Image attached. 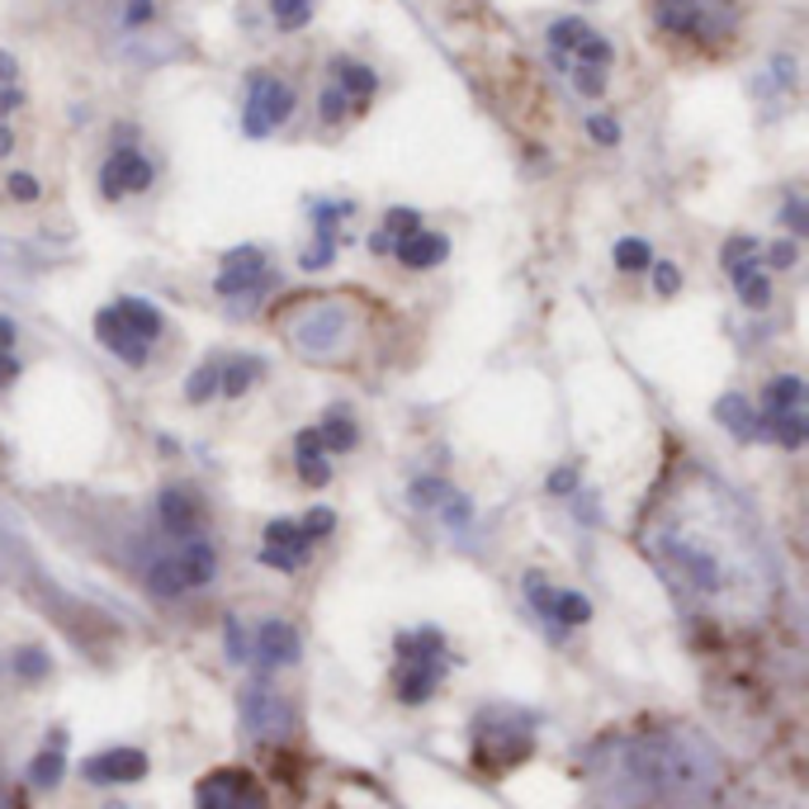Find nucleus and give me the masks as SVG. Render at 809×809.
<instances>
[{
    "mask_svg": "<svg viewBox=\"0 0 809 809\" xmlns=\"http://www.w3.org/2000/svg\"><path fill=\"white\" fill-rule=\"evenodd\" d=\"M441 677H446V658L441 663H402L393 673V692H398L402 706H421V700L436 696Z\"/></svg>",
    "mask_w": 809,
    "mask_h": 809,
    "instance_id": "obj_13",
    "label": "nucleus"
},
{
    "mask_svg": "<svg viewBox=\"0 0 809 809\" xmlns=\"http://www.w3.org/2000/svg\"><path fill=\"white\" fill-rule=\"evenodd\" d=\"M654 24L687 43H725L738 29V0H654Z\"/></svg>",
    "mask_w": 809,
    "mask_h": 809,
    "instance_id": "obj_1",
    "label": "nucleus"
},
{
    "mask_svg": "<svg viewBox=\"0 0 809 809\" xmlns=\"http://www.w3.org/2000/svg\"><path fill=\"white\" fill-rule=\"evenodd\" d=\"M786 408H805V379L800 375H777L767 383V412H786Z\"/></svg>",
    "mask_w": 809,
    "mask_h": 809,
    "instance_id": "obj_25",
    "label": "nucleus"
},
{
    "mask_svg": "<svg viewBox=\"0 0 809 809\" xmlns=\"http://www.w3.org/2000/svg\"><path fill=\"white\" fill-rule=\"evenodd\" d=\"M289 337L304 356H318V360L337 356V350L346 346V337H350V308L337 304V298H322L318 308H308L304 318L289 327Z\"/></svg>",
    "mask_w": 809,
    "mask_h": 809,
    "instance_id": "obj_2",
    "label": "nucleus"
},
{
    "mask_svg": "<svg viewBox=\"0 0 809 809\" xmlns=\"http://www.w3.org/2000/svg\"><path fill=\"white\" fill-rule=\"evenodd\" d=\"M331 72H337V91H341V95H346L350 104H356V100H369V95H375V91H379V76H375V72H369V66H365V62H350V58H337V62H331Z\"/></svg>",
    "mask_w": 809,
    "mask_h": 809,
    "instance_id": "obj_19",
    "label": "nucleus"
},
{
    "mask_svg": "<svg viewBox=\"0 0 809 809\" xmlns=\"http://www.w3.org/2000/svg\"><path fill=\"white\" fill-rule=\"evenodd\" d=\"M227 658H233V663L252 658V639H246V629H242L237 615H227Z\"/></svg>",
    "mask_w": 809,
    "mask_h": 809,
    "instance_id": "obj_39",
    "label": "nucleus"
},
{
    "mask_svg": "<svg viewBox=\"0 0 809 809\" xmlns=\"http://www.w3.org/2000/svg\"><path fill=\"white\" fill-rule=\"evenodd\" d=\"M473 758L483 767H516L521 758H531V734H512V729H498L492 734L488 725H479V744H473Z\"/></svg>",
    "mask_w": 809,
    "mask_h": 809,
    "instance_id": "obj_9",
    "label": "nucleus"
},
{
    "mask_svg": "<svg viewBox=\"0 0 809 809\" xmlns=\"http://www.w3.org/2000/svg\"><path fill=\"white\" fill-rule=\"evenodd\" d=\"M417 227H421V214H412V208H389V214H383V233H389L393 242L412 237Z\"/></svg>",
    "mask_w": 809,
    "mask_h": 809,
    "instance_id": "obj_35",
    "label": "nucleus"
},
{
    "mask_svg": "<svg viewBox=\"0 0 809 809\" xmlns=\"http://www.w3.org/2000/svg\"><path fill=\"white\" fill-rule=\"evenodd\" d=\"M738 294H744L748 308H767L771 304V279L767 275H752V279H744V285H738Z\"/></svg>",
    "mask_w": 809,
    "mask_h": 809,
    "instance_id": "obj_41",
    "label": "nucleus"
},
{
    "mask_svg": "<svg viewBox=\"0 0 809 809\" xmlns=\"http://www.w3.org/2000/svg\"><path fill=\"white\" fill-rule=\"evenodd\" d=\"M289 114H294V85L270 76V72H256L252 76V91H246V114H242L246 137H266Z\"/></svg>",
    "mask_w": 809,
    "mask_h": 809,
    "instance_id": "obj_4",
    "label": "nucleus"
},
{
    "mask_svg": "<svg viewBox=\"0 0 809 809\" xmlns=\"http://www.w3.org/2000/svg\"><path fill=\"white\" fill-rule=\"evenodd\" d=\"M393 256H398V266H408V270H431V266H441V260L450 256V237L431 233V227H417L412 237L393 242Z\"/></svg>",
    "mask_w": 809,
    "mask_h": 809,
    "instance_id": "obj_11",
    "label": "nucleus"
},
{
    "mask_svg": "<svg viewBox=\"0 0 809 809\" xmlns=\"http://www.w3.org/2000/svg\"><path fill=\"white\" fill-rule=\"evenodd\" d=\"M331 256H337V237L318 233V246H308L298 266H304V270H327V266H331Z\"/></svg>",
    "mask_w": 809,
    "mask_h": 809,
    "instance_id": "obj_36",
    "label": "nucleus"
},
{
    "mask_svg": "<svg viewBox=\"0 0 809 809\" xmlns=\"http://www.w3.org/2000/svg\"><path fill=\"white\" fill-rule=\"evenodd\" d=\"M587 33H592V24L577 20V14H569V20H554L550 24V52H554V62H564L569 52L587 39Z\"/></svg>",
    "mask_w": 809,
    "mask_h": 809,
    "instance_id": "obj_24",
    "label": "nucleus"
},
{
    "mask_svg": "<svg viewBox=\"0 0 809 809\" xmlns=\"http://www.w3.org/2000/svg\"><path fill=\"white\" fill-rule=\"evenodd\" d=\"M10 346H14V322H10V318H0V350L10 356Z\"/></svg>",
    "mask_w": 809,
    "mask_h": 809,
    "instance_id": "obj_52",
    "label": "nucleus"
},
{
    "mask_svg": "<svg viewBox=\"0 0 809 809\" xmlns=\"http://www.w3.org/2000/svg\"><path fill=\"white\" fill-rule=\"evenodd\" d=\"M298 531H304V540H308V544H313V540H322V535L337 531V512H331V506H313V512L304 516V525H298Z\"/></svg>",
    "mask_w": 809,
    "mask_h": 809,
    "instance_id": "obj_33",
    "label": "nucleus"
},
{
    "mask_svg": "<svg viewBox=\"0 0 809 809\" xmlns=\"http://www.w3.org/2000/svg\"><path fill=\"white\" fill-rule=\"evenodd\" d=\"M10 147H14V133H10V129H0V156H10Z\"/></svg>",
    "mask_w": 809,
    "mask_h": 809,
    "instance_id": "obj_53",
    "label": "nucleus"
},
{
    "mask_svg": "<svg viewBox=\"0 0 809 809\" xmlns=\"http://www.w3.org/2000/svg\"><path fill=\"white\" fill-rule=\"evenodd\" d=\"M294 460H298V479H304L308 488H327V479H331V464H327V450H322V436H318V427H308V431H298V441H294Z\"/></svg>",
    "mask_w": 809,
    "mask_h": 809,
    "instance_id": "obj_17",
    "label": "nucleus"
},
{
    "mask_svg": "<svg viewBox=\"0 0 809 809\" xmlns=\"http://www.w3.org/2000/svg\"><path fill=\"white\" fill-rule=\"evenodd\" d=\"M242 725H246V734H256V738H285L294 729L289 706L266 687V677L246 687V696H242Z\"/></svg>",
    "mask_w": 809,
    "mask_h": 809,
    "instance_id": "obj_5",
    "label": "nucleus"
},
{
    "mask_svg": "<svg viewBox=\"0 0 809 809\" xmlns=\"http://www.w3.org/2000/svg\"><path fill=\"white\" fill-rule=\"evenodd\" d=\"M195 809H270V796L246 767H214L195 786Z\"/></svg>",
    "mask_w": 809,
    "mask_h": 809,
    "instance_id": "obj_3",
    "label": "nucleus"
},
{
    "mask_svg": "<svg viewBox=\"0 0 809 809\" xmlns=\"http://www.w3.org/2000/svg\"><path fill=\"white\" fill-rule=\"evenodd\" d=\"M270 10H275V24L289 33V29H304L308 24L313 0H270Z\"/></svg>",
    "mask_w": 809,
    "mask_h": 809,
    "instance_id": "obj_30",
    "label": "nucleus"
},
{
    "mask_svg": "<svg viewBox=\"0 0 809 809\" xmlns=\"http://www.w3.org/2000/svg\"><path fill=\"white\" fill-rule=\"evenodd\" d=\"M587 133H592V143H602V147H615V143H621V123H615L611 114H592V119H587Z\"/></svg>",
    "mask_w": 809,
    "mask_h": 809,
    "instance_id": "obj_40",
    "label": "nucleus"
},
{
    "mask_svg": "<svg viewBox=\"0 0 809 809\" xmlns=\"http://www.w3.org/2000/svg\"><path fill=\"white\" fill-rule=\"evenodd\" d=\"M260 564H266V569H275V573H298V569H304V554L270 550V544H266V550H260Z\"/></svg>",
    "mask_w": 809,
    "mask_h": 809,
    "instance_id": "obj_42",
    "label": "nucleus"
},
{
    "mask_svg": "<svg viewBox=\"0 0 809 809\" xmlns=\"http://www.w3.org/2000/svg\"><path fill=\"white\" fill-rule=\"evenodd\" d=\"M14 379H20V360L0 350V389H6V383H14Z\"/></svg>",
    "mask_w": 809,
    "mask_h": 809,
    "instance_id": "obj_49",
    "label": "nucleus"
},
{
    "mask_svg": "<svg viewBox=\"0 0 809 809\" xmlns=\"http://www.w3.org/2000/svg\"><path fill=\"white\" fill-rule=\"evenodd\" d=\"M48 654L43 648H20V654H14V673H20L24 682H43L48 677Z\"/></svg>",
    "mask_w": 809,
    "mask_h": 809,
    "instance_id": "obj_32",
    "label": "nucleus"
},
{
    "mask_svg": "<svg viewBox=\"0 0 809 809\" xmlns=\"http://www.w3.org/2000/svg\"><path fill=\"white\" fill-rule=\"evenodd\" d=\"M175 569H181L185 592H190V587H208V583L218 577V550H214V544H208L204 535H190L185 550L175 554Z\"/></svg>",
    "mask_w": 809,
    "mask_h": 809,
    "instance_id": "obj_14",
    "label": "nucleus"
},
{
    "mask_svg": "<svg viewBox=\"0 0 809 809\" xmlns=\"http://www.w3.org/2000/svg\"><path fill=\"white\" fill-rule=\"evenodd\" d=\"M369 252L389 256V252H393V237H389V233H383V227H379V233H375V237H369Z\"/></svg>",
    "mask_w": 809,
    "mask_h": 809,
    "instance_id": "obj_51",
    "label": "nucleus"
},
{
    "mask_svg": "<svg viewBox=\"0 0 809 809\" xmlns=\"http://www.w3.org/2000/svg\"><path fill=\"white\" fill-rule=\"evenodd\" d=\"M152 162L143 152L133 147H114V156L104 162L100 171V195L104 199H123V195H143V190H152Z\"/></svg>",
    "mask_w": 809,
    "mask_h": 809,
    "instance_id": "obj_7",
    "label": "nucleus"
},
{
    "mask_svg": "<svg viewBox=\"0 0 809 809\" xmlns=\"http://www.w3.org/2000/svg\"><path fill=\"white\" fill-rule=\"evenodd\" d=\"M298 629L289 625V621H266L260 625V635H256V658H260V667H289V663H298Z\"/></svg>",
    "mask_w": 809,
    "mask_h": 809,
    "instance_id": "obj_12",
    "label": "nucleus"
},
{
    "mask_svg": "<svg viewBox=\"0 0 809 809\" xmlns=\"http://www.w3.org/2000/svg\"><path fill=\"white\" fill-rule=\"evenodd\" d=\"M800 260V246L796 242H771L767 252H762V266H771V270H790Z\"/></svg>",
    "mask_w": 809,
    "mask_h": 809,
    "instance_id": "obj_38",
    "label": "nucleus"
},
{
    "mask_svg": "<svg viewBox=\"0 0 809 809\" xmlns=\"http://www.w3.org/2000/svg\"><path fill=\"white\" fill-rule=\"evenodd\" d=\"M266 375V365H260L256 356H242V360H233L227 369H218V389L223 393H233V398H242L246 389H252V383Z\"/></svg>",
    "mask_w": 809,
    "mask_h": 809,
    "instance_id": "obj_23",
    "label": "nucleus"
},
{
    "mask_svg": "<svg viewBox=\"0 0 809 809\" xmlns=\"http://www.w3.org/2000/svg\"><path fill=\"white\" fill-rule=\"evenodd\" d=\"M654 289H658L663 298H673V294L682 289V270L673 266V260H658V266H654Z\"/></svg>",
    "mask_w": 809,
    "mask_h": 809,
    "instance_id": "obj_45",
    "label": "nucleus"
},
{
    "mask_svg": "<svg viewBox=\"0 0 809 809\" xmlns=\"http://www.w3.org/2000/svg\"><path fill=\"white\" fill-rule=\"evenodd\" d=\"M218 369H223V365H214V360H208V365H199L195 375H190V383H185V398L195 402V408L218 393Z\"/></svg>",
    "mask_w": 809,
    "mask_h": 809,
    "instance_id": "obj_29",
    "label": "nucleus"
},
{
    "mask_svg": "<svg viewBox=\"0 0 809 809\" xmlns=\"http://www.w3.org/2000/svg\"><path fill=\"white\" fill-rule=\"evenodd\" d=\"M81 777L91 786H129L147 777V752L143 748H110L81 762Z\"/></svg>",
    "mask_w": 809,
    "mask_h": 809,
    "instance_id": "obj_8",
    "label": "nucleus"
},
{
    "mask_svg": "<svg viewBox=\"0 0 809 809\" xmlns=\"http://www.w3.org/2000/svg\"><path fill=\"white\" fill-rule=\"evenodd\" d=\"M450 492H454V488L441 483V479H417V483H412V502H417V506H446Z\"/></svg>",
    "mask_w": 809,
    "mask_h": 809,
    "instance_id": "obj_34",
    "label": "nucleus"
},
{
    "mask_svg": "<svg viewBox=\"0 0 809 809\" xmlns=\"http://www.w3.org/2000/svg\"><path fill=\"white\" fill-rule=\"evenodd\" d=\"M719 266H725V275L734 279V289L744 285V279L762 275V246H758V237H748V233L729 237L725 252H719Z\"/></svg>",
    "mask_w": 809,
    "mask_h": 809,
    "instance_id": "obj_16",
    "label": "nucleus"
},
{
    "mask_svg": "<svg viewBox=\"0 0 809 809\" xmlns=\"http://www.w3.org/2000/svg\"><path fill=\"white\" fill-rule=\"evenodd\" d=\"M318 436H322V450H331V454H346V450H356V441H360L356 421H350V417H346L341 408L322 417V427H318Z\"/></svg>",
    "mask_w": 809,
    "mask_h": 809,
    "instance_id": "obj_21",
    "label": "nucleus"
},
{
    "mask_svg": "<svg viewBox=\"0 0 809 809\" xmlns=\"http://www.w3.org/2000/svg\"><path fill=\"white\" fill-rule=\"evenodd\" d=\"M62 771H66V734L58 729L48 738V748L39 752V758H33V767H29V781L39 786V790H52L62 781Z\"/></svg>",
    "mask_w": 809,
    "mask_h": 809,
    "instance_id": "obj_18",
    "label": "nucleus"
},
{
    "mask_svg": "<svg viewBox=\"0 0 809 809\" xmlns=\"http://www.w3.org/2000/svg\"><path fill=\"white\" fill-rule=\"evenodd\" d=\"M14 76H20V72H14V58H10V52H0V91L14 85Z\"/></svg>",
    "mask_w": 809,
    "mask_h": 809,
    "instance_id": "obj_50",
    "label": "nucleus"
},
{
    "mask_svg": "<svg viewBox=\"0 0 809 809\" xmlns=\"http://www.w3.org/2000/svg\"><path fill=\"white\" fill-rule=\"evenodd\" d=\"M123 20H129V24H147V20H152V0H129Z\"/></svg>",
    "mask_w": 809,
    "mask_h": 809,
    "instance_id": "obj_48",
    "label": "nucleus"
},
{
    "mask_svg": "<svg viewBox=\"0 0 809 809\" xmlns=\"http://www.w3.org/2000/svg\"><path fill=\"white\" fill-rule=\"evenodd\" d=\"M615 266H621L625 275L648 270L654 266V252H648V242H639V237H621L615 242Z\"/></svg>",
    "mask_w": 809,
    "mask_h": 809,
    "instance_id": "obj_28",
    "label": "nucleus"
},
{
    "mask_svg": "<svg viewBox=\"0 0 809 809\" xmlns=\"http://www.w3.org/2000/svg\"><path fill=\"white\" fill-rule=\"evenodd\" d=\"M114 313H119V322L129 327V331H137L143 341H156V337H162V313H156L147 298H119Z\"/></svg>",
    "mask_w": 809,
    "mask_h": 809,
    "instance_id": "obj_20",
    "label": "nucleus"
},
{
    "mask_svg": "<svg viewBox=\"0 0 809 809\" xmlns=\"http://www.w3.org/2000/svg\"><path fill=\"white\" fill-rule=\"evenodd\" d=\"M95 337H100V346L110 350V356H119L123 365H147V350H152V341H143V337H137V331H129V327H123L114 308H104L100 318H95Z\"/></svg>",
    "mask_w": 809,
    "mask_h": 809,
    "instance_id": "obj_10",
    "label": "nucleus"
},
{
    "mask_svg": "<svg viewBox=\"0 0 809 809\" xmlns=\"http://www.w3.org/2000/svg\"><path fill=\"white\" fill-rule=\"evenodd\" d=\"M525 596H531V606L544 615V621H550V615H554V596H559V592H554L550 583H544V573H535V569L525 573Z\"/></svg>",
    "mask_w": 809,
    "mask_h": 809,
    "instance_id": "obj_31",
    "label": "nucleus"
},
{
    "mask_svg": "<svg viewBox=\"0 0 809 809\" xmlns=\"http://www.w3.org/2000/svg\"><path fill=\"white\" fill-rule=\"evenodd\" d=\"M266 544L270 550H289V554H304L308 559V540H304V531H298V521H270L266 525Z\"/></svg>",
    "mask_w": 809,
    "mask_h": 809,
    "instance_id": "obj_27",
    "label": "nucleus"
},
{
    "mask_svg": "<svg viewBox=\"0 0 809 809\" xmlns=\"http://www.w3.org/2000/svg\"><path fill=\"white\" fill-rule=\"evenodd\" d=\"M715 417H719V427H729L738 441H752V427H758V417L748 412V402L738 398V393H725L715 402Z\"/></svg>",
    "mask_w": 809,
    "mask_h": 809,
    "instance_id": "obj_22",
    "label": "nucleus"
},
{
    "mask_svg": "<svg viewBox=\"0 0 809 809\" xmlns=\"http://www.w3.org/2000/svg\"><path fill=\"white\" fill-rule=\"evenodd\" d=\"M786 223H790V233H805V204H800V195H790V204H786Z\"/></svg>",
    "mask_w": 809,
    "mask_h": 809,
    "instance_id": "obj_47",
    "label": "nucleus"
},
{
    "mask_svg": "<svg viewBox=\"0 0 809 809\" xmlns=\"http://www.w3.org/2000/svg\"><path fill=\"white\" fill-rule=\"evenodd\" d=\"M6 190H10V199H20V204H33V199L43 195L39 181H33V175H24V171H14L10 181H6Z\"/></svg>",
    "mask_w": 809,
    "mask_h": 809,
    "instance_id": "obj_43",
    "label": "nucleus"
},
{
    "mask_svg": "<svg viewBox=\"0 0 809 809\" xmlns=\"http://www.w3.org/2000/svg\"><path fill=\"white\" fill-rule=\"evenodd\" d=\"M350 110H356V104H350V100L337 91V85H327V91H322V119H327V123H341Z\"/></svg>",
    "mask_w": 809,
    "mask_h": 809,
    "instance_id": "obj_44",
    "label": "nucleus"
},
{
    "mask_svg": "<svg viewBox=\"0 0 809 809\" xmlns=\"http://www.w3.org/2000/svg\"><path fill=\"white\" fill-rule=\"evenodd\" d=\"M573 488H577V469H554L550 473V492H554V498H569Z\"/></svg>",
    "mask_w": 809,
    "mask_h": 809,
    "instance_id": "obj_46",
    "label": "nucleus"
},
{
    "mask_svg": "<svg viewBox=\"0 0 809 809\" xmlns=\"http://www.w3.org/2000/svg\"><path fill=\"white\" fill-rule=\"evenodd\" d=\"M577 95H606V72L602 66H569Z\"/></svg>",
    "mask_w": 809,
    "mask_h": 809,
    "instance_id": "obj_37",
    "label": "nucleus"
},
{
    "mask_svg": "<svg viewBox=\"0 0 809 809\" xmlns=\"http://www.w3.org/2000/svg\"><path fill=\"white\" fill-rule=\"evenodd\" d=\"M270 285V266H266V252L260 246H237V252L223 256V270L214 279V289L223 298H237V294H256Z\"/></svg>",
    "mask_w": 809,
    "mask_h": 809,
    "instance_id": "obj_6",
    "label": "nucleus"
},
{
    "mask_svg": "<svg viewBox=\"0 0 809 809\" xmlns=\"http://www.w3.org/2000/svg\"><path fill=\"white\" fill-rule=\"evenodd\" d=\"M156 512H162V525L171 535L190 540L199 531V502L190 498L185 488H162V498H156Z\"/></svg>",
    "mask_w": 809,
    "mask_h": 809,
    "instance_id": "obj_15",
    "label": "nucleus"
},
{
    "mask_svg": "<svg viewBox=\"0 0 809 809\" xmlns=\"http://www.w3.org/2000/svg\"><path fill=\"white\" fill-rule=\"evenodd\" d=\"M550 621L569 625V629H573V625H587V621H592V602H587L583 592H559V596H554V615H550Z\"/></svg>",
    "mask_w": 809,
    "mask_h": 809,
    "instance_id": "obj_26",
    "label": "nucleus"
}]
</instances>
